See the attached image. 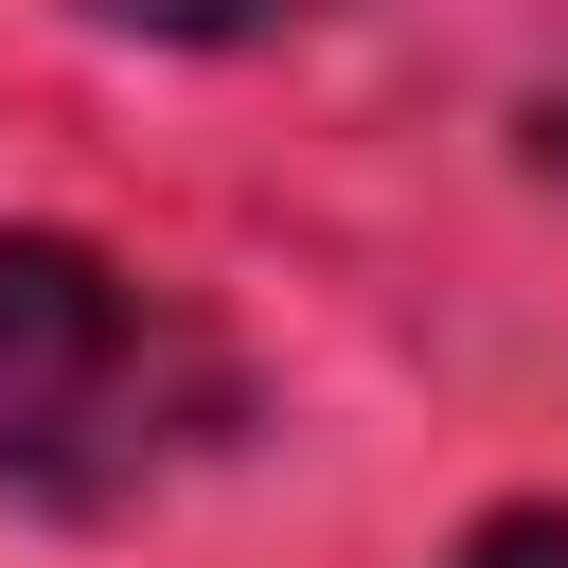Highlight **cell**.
Masks as SVG:
<instances>
[{
    "instance_id": "obj_1",
    "label": "cell",
    "mask_w": 568,
    "mask_h": 568,
    "mask_svg": "<svg viewBox=\"0 0 568 568\" xmlns=\"http://www.w3.org/2000/svg\"><path fill=\"white\" fill-rule=\"evenodd\" d=\"M231 426H248V373L195 302H160L71 231H0V479L36 515H124Z\"/></svg>"
},
{
    "instance_id": "obj_2",
    "label": "cell",
    "mask_w": 568,
    "mask_h": 568,
    "mask_svg": "<svg viewBox=\"0 0 568 568\" xmlns=\"http://www.w3.org/2000/svg\"><path fill=\"white\" fill-rule=\"evenodd\" d=\"M106 18H142V36H266V18H302V0H106Z\"/></svg>"
},
{
    "instance_id": "obj_3",
    "label": "cell",
    "mask_w": 568,
    "mask_h": 568,
    "mask_svg": "<svg viewBox=\"0 0 568 568\" xmlns=\"http://www.w3.org/2000/svg\"><path fill=\"white\" fill-rule=\"evenodd\" d=\"M462 568H568V532H550V515H497V532H479Z\"/></svg>"
},
{
    "instance_id": "obj_4",
    "label": "cell",
    "mask_w": 568,
    "mask_h": 568,
    "mask_svg": "<svg viewBox=\"0 0 568 568\" xmlns=\"http://www.w3.org/2000/svg\"><path fill=\"white\" fill-rule=\"evenodd\" d=\"M532 142H550V160H568V89H550V106H532Z\"/></svg>"
}]
</instances>
